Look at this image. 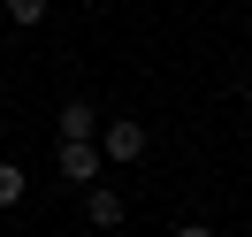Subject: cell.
Returning a JSON list of instances; mask_svg holds the SVG:
<instances>
[{
	"label": "cell",
	"instance_id": "6da1fadb",
	"mask_svg": "<svg viewBox=\"0 0 252 237\" xmlns=\"http://www.w3.org/2000/svg\"><path fill=\"white\" fill-rule=\"evenodd\" d=\"M99 153H107V169H130V161L153 153V130L130 123V115H115V123H99Z\"/></svg>",
	"mask_w": 252,
	"mask_h": 237
},
{
	"label": "cell",
	"instance_id": "7a4b0ae2",
	"mask_svg": "<svg viewBox=\"0 0 252 237\" xmlns=\"http://www.w3.org/2000/svg\"><path fill=\"white\" fill-rule=\"evenodd\" d=\"M99 123H107V115H99L92 100H62V115H54V138H62V145H92V138H99Z\"/></svg>",
	"mask_w": 252,
	"mask_h": 237
},
{
	"label": "cell",
	"instance_id": "3957f363",
	"mask_svg": "<svg viewBox=\"0 0 252 237\" xmlns=\"http://www.w3.org/2000/svg\"><path fill=\"white\" fill-rule=\"evenodd\" d=\"M54 169H62V184H92V176L107 169V153H99V138H92V145H62Z\"/></svg>",
	"mask_w": 252,
	"mask_h": 237
},
{
	"label": "cell",
	"instance_id": "277c9868",
	"mask_svg": "<svg viewBox=\"0 0 252 237\" xmlns=\"http://www.w3.org/2000/svg\"><path fill=\"white\" fill-rule=\"evenodd\" d=\"M123 214H130V199L115 184H92V191H84V222H92V230H123Z\"/></svg>",
	"mask_w": 252,
	"mask_h": 237
},
{
	"label": "cell",
	"instance_id": "5b68a950",
	"mask_svg": "<svg viewBox=\"0 0 252 237\" xmlns=\"http://www.w3.org/2000/svg\"><path fill=\"white\" fill-rule=\"evenodd\" d=\"M31 199V176L16 169V161H0V214H8V206H23Z\"/></svg>",
	"mask_w": 252,
	"mask_h": 237
},
{
	"label": "cell",
	"instance_id": "8992f818",
	"mask_svg": "<svg viewBox=\"0 0 252 237\" xmlns=\"http://www.w3.org/2000/svg\"><path fill=\"white\" fill-rule=\"evenodd\" d=\"M0 8H8V23H23V31H38V23H46V8H54V0H0Z\"/></svg>",
	"mask_w": 252,
	"mask_h": 237
},
{
	"label": "cell",
	"instance_id": "52a82bcc",
	"mask_svg": "<svg viewBox=\"0 0 252 237\" xmlns=\"http://www.w3.org/2000/svg\"><path fill=\"white\" fill-rule=\"evenodd\" d=\"M176 237H214V230H206V222H176Z\"/></svg>",
	"mask_w": 252,
	"mask_h": 237
},
{
	"label": "cell",
	"instance_id": "ba28073f",
	"mask_svg": "<svg viewBox=\"0 0 252 237\" xmlns=\"http://www.w3.org/2000/svg\"><path fill=\"white\" fill-rule=\"evenodd\" d=\"M237 92H245V107H252V62H245V69H237Z\"/></svg>",
	"mask_w": 252,
	"mask_h": 237
}]
</instances>
